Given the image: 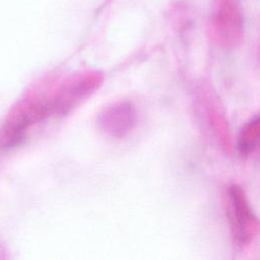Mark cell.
I'll list each match as a JSON object with an SVG mask.
<instances>
[{
    "label": "cell",
    "instance_id": "obj_2",
    "mask_svg": "<svg viewBox=\"0 0 260 260\" xmlns=\"http://www.w3.org/2000/svg\"><path fill=\"white\" fill-rule=\"evenodd\" d=\"M226 203L236 243L242 247L249 245L258 235L259 222L241 186L232 184L228 187Z\"/></svg>",
    "mask_w": 260,
    "mask_h": 260
},
{
    "label": "cell",
    "instance_id": "obj_5",
    "mask_svg": "<svg viewBox=\"0 0 260 260\" xmlns=\"http://www.w3.org/2000/svg\"><path fill=\"white\" fill-rule=\"evenodd\" d=\"M260 136V120L258 115L252 117L242 128L239 139L238 149L242 155L253 153L258 147Z\"/></svg>",
    "mask_w": 260,
    "mask_h": 260
},
{
    "label": "cell",
    "instance_id": "obj_1",
    "mask_svg": "<svg viewBox=\"0 0 260 260\" xmlns=\"http://www.w3.org/2000/svg\"><path fill=\"white\" fill-rule=\"evenodd\" d=\"M104 75L98 71H85L66 79L53 94L54 113L64 116L82 104L103 83Z\"/></svg>",
    "mask_w": 260,
    "mask_h": 260
},
{
    "label": "cell",
    "instance_id": "obj_3",
    "mask_svg": "<svg viewBox=\"0 0 260 260\" xmlns=\"http://www.w3.org/2000/svg\"><path fill=\"white\" fill-rule=\"evenodd\" d=\"M212 28L218 44L224 48H236L242 42V15L233 0H217L212 15Z\"/></svg>",
    "mask_w": 260,
    "mask_h": 260
},
{
    "label": "cell",
    "instance_id": "obj_4",
    "mask_svg": "<svg viewBox=\"0 0 260 260\" xmlns=\"http://www.w3.org/2000/svg\"><path fill=\"white\" fill-rule=\"evenodd\" d=\"M137 113L128 101L116 102L104 108L96 117L99 129L112 138H124L135 127Z\"/></svg>",
    "mask_w": 260,
    "mask_h": 260
}]
</instances>
